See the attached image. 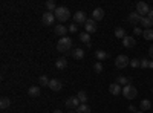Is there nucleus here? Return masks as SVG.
Listing matches in <instances>:
<instances>
[{"mask_svg": "<svg viewBox=\"0 0 153 113\" xmlns=\"http://www.w3.org/2000/svg\"><path fill=\"white\" fill-rule=\"evenodd\" d=\"M54 16L58 21H68L69 17H71V11L66 8V6H58L54 12Z\"/></svg>", "mask_w": 153, "mask_h": 113, "instance_id": "f257e3e1", "label": "nucleus"}, {"mask_svg": "<svg viewBox=\"0 0 153 113\" xmlns=\"http://www.w3.org/2000/svg\"><path fill=\"white\" fill-rule=\"evenodd\" d=\"M71 46H72V38H69V37H61L57 43V49L60 52H68Z\"/></svg>", "mask_w": 153, "mask_h": 113, "instance_id": "f03ea898", "label": "nucleus"}, {"mask_svg": "<svg viewBox=\"0 0 153 113\" xmlns=\"http://www.w3.org/2000/svg\"><path fill=\"white\" fill-rule=\"evenodd\" d=\"M123 95H124L126 99H133V98H136L138 90H136V87L132 86V83H130V84H127V86L123 87Z\"/></svg>", "mask_w": 153, "mask_h": 113, "instance_id": "7ed1b4c3", "label": "nucleus"}, {"mask_svg": "<svg viewBox=\"0 0 153 113\" xmlns=\"http://www.w3.org/2000/svg\"><path fill=\"white\" fill-rule=\"evenodd\" d=\"M130 64V58L127 55H118L117 58H115V66H117L118 69H124Z\"/></svg>", "mask_w": 153, "mask_h": 113, "instance_id": "20e7f679", "label": "nucleus"}, {"mask_svg": "<svg viewBox=\"0 0 153 113\" xmlns=\"http://www.w3.org/2000/svg\"><path fill=\"white\" fill-rule=\"evenodd\" d=\"M149 11H150V8H149V5H147L146 2H138V3H136V12H138L141 17H147Z\"/></svg>", "mask_w": 153, "mask_h": 113, "instance_id": "39448f33", "label": "nucleus"}, {"mask_svg": "<svg viewBox=\"0 0 153 113\" xmlns=\"http://www.w3.org/2000/svg\"><path fill=\"white\" fill-rule=\"evenodd\" d=\"M74 21L76 24H84L87 21V17H86V12L83 11H76L75 14H74Z\"/></svg>", "mask_w": 153, "mask_h": 113, "instance_id": "423d86ee", "label": "nucleus"}, {"mask_svg": "<svg viewBox=\"0 0 153 113\" xmlns=\"http://www.w3.org/2000/svg\"><path fill=\"white\" fill-rule=\"evenodd\" d=\"M65 104H66V107H68V109H71V110H72V109H76V107H78V106L81 104V101H80V99L76 98V96H71V98H68V99H66V103H65Z\"/></svg>", "mask_w": 153, "mask_h": 113, "instance_id": "0eeeda50", "label": "nucleus"}, {"mask_svg": "<svg viewBox=\"0 0 153 113\" xmlns=\"http://www.w3.org/2000/svg\"><path fill=\"white\" fill-rule=\"evenodd\" d=\"M42 20H43V24H46V26H51V24H54V21H55L54 12H45L43 17H42Z\"/></svg>", "mask_w": 153, "mask_h": 113, "instance_id": "6e6552de", "label": "nucleus"}, {"mask_svg": "<svg viewBox=\"0 0 153 113\" xmlns=\"http://www.w3.org/2000/svg\"><path fill=\"white\" fill-rule=\"evenodd\" d=\"M84 29L87 34H91V32H95L97 31V24H95V20L94 18H87V21L84 23Z\"/></svg>", "mask_w": 153, "mask_h": 113, "instance_id": "1a4fd4ad", "label": "nucleus"}, {"mask_svg": "<svg viewBox=\"0 0 153 113\" xmlns=\"http://www.w3.org/2000/svg\"><path fill=\"white\" fill-rule=\"evenodd\" d=\"M123 44H124V47H127V49H132V47H135L136 40L133 38L132 35H126L124 40H123Z\"/></svg>", "mask_w": 153, "mask_h": 113, "instance_id": "9d476101", "label": "nucleus"}, {"mask_svg": "<svg viewBox=\"0 0 153 113\" xmlns=\"http://www.w3.org/2000/svg\"><path fill=\"white\" fill-rule=\"evenodd\" d=\"M92 18L94 20H103L104 18V9L103 8H95L92 11Z\"/></svg>", "mask_w": 153, "mask_h": 113, "instance_id": "9b49d317", "label": "nucleus"}, {"mask_svg": "<svg viewBox=\"0 0 153 113\" xmlns=\"http://www.w3.org/2000/svg\"><path fill=\"white\" fill-rule=\"evenodd\" d=\"M109 92H110L112 95H120V93H123V89H121V86H120L118 83H112V84L109 86Z\"/></svg>", "mask_w": 153, "mask_h": 113, "instance_id": "f8f14e48", "label": "nucleus"}, {"mask_svg": "<svg viewBox=\"0 0 153 113\" xmlns=\"http://www.w3.org/2000/svg\"><path fill=\"white\" fill-rule=\"evenodd\" d=\"M95 58L101 63V61H104L109 58V54L106 51H103V49H98V51H95Z\"/></svg>", "mask_w": 153, "mask_h": 113, "instance_id": "ddd939ff", "label": "nucleus"}, {"mask_svg": "<svg viewBox=\"0 0 153 113\" xmlns=\"http://www.w3.org/2000/svg\"><path fill=\"white\" fill-rule=\"evenodd\" d=\"M40 93H42V90H40V87H38V86H31V87H29V90H28V95H29L31 98L40 96Z\"/></svg>", "mask_w": 153, "mask_h": 113, "instance_id": "4468645a", "label": "nucleus"}, {"mask_svg": "<svg viewBox=\"0 0 153 113\" xmlns=\"http://www.w3.org/2000/svg\"><path fill=\"white\" fill-rule=\"evenodd\" d=\"M129 20L133 23V24H141V20H143V17L138 14V12L135 11V12H130V16H129Z\"/></svg>", "mask_w": 153, "mask_h": 113, "instance_id": "2eb2a0df", "label": "nucleus"}, {"mask_svg": "<svg viewBox=\"0 0 153 113\" xmlns=\"http://www.w3.org/2000/svg\"><path fill=\"white\" fill-rule=\"evenodd\" d=\"M68 31H69V28L63 26V24H57V26H55V34L60 35V37H65L68 34Z\"/></svg>", "mask_w": 153, "mask_h": 113, "instance_id": "dca6fc26", "label": "nucleus"}, {"mask_svg": "<svg viewBox=\"0 0 153 113\" xmlns=\"http://www.w3.org/2000/svg\"><path fill=\"white\" fill-rule=\"evenodd\" d=\"M49 89H51V90H54V92L61 90V83H60L58 80H51V83H49Z\"/></svg>", "mask_w": 153, "mask_h": 113, "instance_id": "f3484780", "label": "nucleus"}, {"mask_svg": "<svg viewBox=\"0 0 153 113\" xmlns=\"http://www.w3.org/2000/svg\"><path fill=\"white\" fill-rule=\"evenodd\" d=\"M72 57L75 58V60H83V57H84V51L81 47H75L74 51H72Z\"/></svg>", "mask_w": 153, "mask_h": 113, "instance_id": "a211bd4d", "label": "nucleus"}, {"mask_svg": "<svg viewBox=\"0 0 153 113\" xmlns=\"http://www.w3.org/2000/svg\"><path fill=\"white\" fill-rule=\"evenodd\" d=\"M55 67H57V69H66V67H68V60H66L65 57L58 58V60L55 61Z\"/></svg>", "mask_w": 153, "mask_h": 113, "instance_id": "6ab92c4d", "label": "nucleus"}, {"mask_svg": "<svg viewBox=\"0 0 153 113\" xmlns=\"http://www.w3.org/2000/svg\"><path fill=\"white\" fill-rule=\"evenodd\" d=\"M141 26L146 28V29H152V26H153V20H150L149 17H143V20H141Z\"/></svg>", "mask_w": 153, "mask_h": 113, "instance_id": "aec40b11", "label": "nucleus"}, {"mask_svg": "<svg viewBox=\"0 0 153 113\" xmlns=\"http://www.w3.org/2000/svg\"><path fill=\"white\" fill-rule=\"evenodd\" d=\"M75 112L76 113H91V107H89L87 104H80L75 109Z\"/></svg>", "mask_w": 153, "mask_h": 113, "instance_id": "412c9836", "label": "nucleus"}, {"mask_svg": "<svg viewBox=\"0 0 153 113\" xmlns=\"http://www.w3.org/2000/svg\"><path fill=\"white\" fill-rule=\"evenodd\" d=\"M57 8H58V6H57V3L54 2V0H48V2H46V9H48V12H55Z\"/></svg>", "mask_w": 153, "mask_h": 113, "instance_id": "4be33fe9", "label": "nucleus"}, {"mask_svg": "<svg viewBox=\"0 0 153 113\" xmlns=\"http://www.w3.org/2000/svg\"><path fill=\"white\" fill-rule=\"evenodd\" d=\"M9 106H11V99H9V98L3 96L2 99H0V109H3V110H5V109H8Z\"/></svg>", "mask_w": 153, "mask_h": 113, "instance_id": "5701e85b", "label": "nucleus"}, {"mask_svg": "<svg viewBox=\"0 0 153 113\" xmlns=\"http://www.w3.org/2000/svg\"><path fill=\"white\" fill-rule=\"evenodd\" d=\"M139 107H141V110H143V112H146V110H150V107H152V103L149 101V99H143V101H141V104H139Z\"/></svg>", "mask_w": 153, "mask_h": 113, "instance_id": "b1692460", "label": "nucleus"}, {"mask_svg": "<svg viewBox=\"0 0 153 113\" xmlns=\"http://www.w3.org/2000/svg\"><path fill=\"white\" fill-rule=\"evenodd\" d=\"M80 40H81L83 43L89 44V43H91V35H89L87 32H81V34H80Z\"/></svg>", "mask_w": 153, "mask_h": 113, "instance_id": "393cba45", "label": "nucleus"}, {"mask_svg": "<svg viewBox=\"0 0 153 113\" xmlns=\"http://www.w3.org/2000/svg\"><path fill=\"white\" fill-rule=\"evenodd\" d=\"M115 37H118V38L124 40V37H126V31L123 28H117L115 29Z\"/></svg>", "mask_w": 153, "mask_h": 113, "instance_id": "a878e982", "label": "nucleus"}, {"mask_svg": "<svg viewBox=\"0 0 153 113\" xmlns=\"http://www.w3.org/2000/svg\"><path fill=\"white\" fill-rule=\"evenodd\" d=\"M76 98L81 101V104H86V101H87V95H86V92H83V90H80L78 93H76Z\"/></svg>", "mask_w": 153, "mask_h": 113, "instance_id": "bb28decb", "label": "nucleus"}, {"mask_svg": "<svg viewBox=\"0 0 153 113\" xmlns=\"http://www.w3.org/2000/svg\"><path fill=\"white\" fill-rule=\"evenodd\" d=\"M38 83H40V86H48V87H49V83H51V80L46 77V75H42V77L38 78Z\"/></svg>", "mask_w": 153, "mask_h": 113, "instance_id": "cd10ccee", "label": "nucleus"}, {"mask_svg": "<svg viewBox=\"0 0 153 113\" xmlns=\"http://www.w3.org/2000/svg\"><path fill=\"white\" fill-rule=\"evenodd\" d=\"M143 37L146 40H153V29H144Z\"/></svg>", "mask_w": 153, "mask_h": 113, "instance_id": "c85d7f7f", "label": "nucleus"}, {"mask_svg": "<svg viewBox=\"0 0 153 113\" xmlns=\"http://www.w3.org/2000/svg\"><path fill=\"white\" fill-rule=\"evenodd\" d=\"M117 83H118L120 86H127V84H130V81H129V78H127V77H118V78H117Z\"/></svg>", "mask_w": 153, "mask_h": 113, "instance_id": "c756f323", "label": "nucleus"}, {"mask_svg": "<svg viewBox=\"0 0 153 113\" xmlns=\"http://www.w3.org/2000/svg\"><path fill=\"white\" fill-rule=\"evenodd\" d=\"M103 64H101V63L98 61V63H95V66H94V70L97 72V73H101V72H103Z\"/></svg>", "mask_w": 153, "mask_h": 113, "instance_id": "7c9ffc66", "label": "nucleus"}, {"mask_svg": "<svg viewBox=\"0 0 153 113\" xmlns=\"http://www.w3.org/2000/svg\"><path fill=\"white\" fill-rule=\"evenodd\" d=\"M130 66L132 67H139V66H141V60H136V58L130 60Z\"/></svg>", "mask_w": 153, "mask_h": 113, "instance_id": "2f4dec72", "label": "nucleus"}, {"mask_svg": "<svg viewBox=\"0 0 153 113\" xmlns=\"http://www.w3.org/2000/svg\"><path fill=\"white\" fill-rule=\"evenodd\" d=\"M143 32H144V31L139 28V26H136V28L133 29V34H135V35H143Z\"/></svg>", "mask_w": 153, "mask_h": 113, "instance_id": "473e14b6", "label": "nucleus"}, {"mask_svg": "<svg viewBox=\"0 0 153 113\" xmlns=\"http://www.w3.org/2000/svg\"><path fill=\"white\" fill-rule=\"evenodd\" d=\"M69 31H71V32H76V31H78V24H71Z\"/></svg>", "mask_w": 153, "mask_h": 113, "instance_id": "72a5a7b5", "label": "nucleus"}, {"mask_svg": "<svg viewBox=\"0 0 153 113\" xmlns=\"http://www.w3.org/2000/svg\"><path fill=\"white\" fill-rule=\"evenodd\" d=\"M139 67H143V69L149 67V61L147 60H141V66H139Z\"/></svg>", "mask_w": 153, "mask_h": 113, "instance_id": "f704fd0d", "label": "nucleus"}, {"mask_svg": "<svg viewBox=\"0 0 153 113\" xmlns=\"http://www.w3.org/2000/svg\"><path fill=\"white\" fill-rule=\"evenodd\" d=\"M147 17H149L150 20H153V11H152V9L149 11V14H147Z\"/></svg>", "mask_w": 153, "mask_h": 113, "instance_id": "c9c22d12", "label": "nucleus"}, {"mask_svg": "<svg viewBox=\"0 0 153 113\" xmlns=\"http://www.w3.org/2000/svg\"><path fill=\"white\" fill-rule=\"evenodd\" d=\"M129 110H130L132 113H136V112H138V110H136V109H135L133 106H129Z\"/></svg>", "mask_w": 153, "mask_h": 113, "instance_id": "e433bc0d", "label": "nucleus"}, {"mask_svg": "<svg viewBox=\"0 0 153 113\" xmlns=\"http://www.w3.org/2000/svg\"><path fill=\"white\" fill-rule=\"evenodd\" d=\"M149 55H150V57H152V58H153V46H152V47H150V49H149Z\"/></svg>", "mask_w": 153, "mask_h": 113, "instance_id": "4c0bfd02", "label": "nucleus"}, {"mask_svg": "<svg viewBox=\"0 0 153 113\" xmlns=\"http://www.w3.org/2000/svg\"><path fill=\"white\" fill-rule=\"evenodd\" d=\"M149 67H150V69H153V61H149Z\"/></svg>", "mask_w": 153, "mask_h": 113, "instance_id": "58836bf2", "label": "nucleus"}, {"mask_svg": "<svg viewBox=\"0 0 153 113\" xmlns=\"http://www.w3.org/2000/svg\"><path fill=\"white\" fill-rule=\"evenodd\" d=\"M54 113H63L61 110H54Z\"/></svg>", "mask_w": 153, "mask_h": 113, "instance_id": "ea45409f", "label": "nucleus"}, {"mask_svg": "<svg viewBox=\"0 0 153 113\" xmlns=\"http://www.w3.org/2000/svg\"><path fill=\"white\" fill-rule=\"evenodd\" d=\"M136 113H146V112H143V110H138Z\"/></svg>", "mask_w": 153, "mask_h": 113, "instance_id": "a19ab883", "label": "nucleus"}, {"mask_svg": "<svg viewBox=\"0 0 153 113\" xmlns=\"http://www.w3.org/2000/svg\"><path fill=\"white\" fill-rule=\"evenodd\" d=\"M68 113H76V112H74V110H69V112H68Z\"/></svg>", "mask_w": 153, "mask_h": 113, "instance_id": "79ce46f5", "label": "nucleus"}, {"mask_svg": "<svg viewBox=\"0 0 153 113\" xmlns=\"http://www.w3.org/2000/svg\"><path fill=\"white\" fill-rule=\"evenodd\" d=\"M152 92H153V89H152Z\"/></svg>", "mask_w": 153, "mask_h": 113, "instance_id": "37998d69", "label": "nucleus"}]
</instances>
